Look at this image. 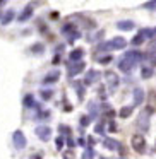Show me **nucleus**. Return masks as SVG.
I'll use <instances>...</instances> for the list:
<instances>
[{"label": "nucleus", "mask_w": 156, "mask_h": 159, "mask_svg": "<svg viewBox=\"0 0 156 159\" xmlns=\"http://www.w3.org/2000/svg\"><path fill=\"white\" fill-rule=\"evenodd\" d=\"M83 57H84V50L76 48V50H72V52H70L69 58H70V62L77 63V62H81V58H83Z\"/></svg>", "instance_id": "9d476101"}, {"label": "nucleus", "mask_w": 156, "mask_h": 159, "mask_svg": "<svg viewBox=\"0 0 156 159\" xmlns=\"http://www.w3.org/2000/svg\"><path fill=\"white\" fill-rule=\"evenodd\" d=\"M24 106L26 108H36V103H35V99H33L31 94H28V96L24 98Z\"/></svg>", "instance_id": "aec40b11"}, {"label": "nucleus", "mask_w": 156, "mask_h": 159, "mask_svg": "<svg viewBox=\"0 0 156 159\" xmlns=\"http://www.w3.org/2000/svg\"><path fill=\"white\" fill-rule=\"evenodd\" d=\"M130 145L134 147L135 152H139V154H142V152L146 151V140H144V137H142L141 134H135L134 137H132Z\"/></svg>", "instance_id": "f257e3e1"}, {"label": "nucleus", "mask_w": 156, "mask_h": 159, "mask_svg": "<svg viewBox=\"0 0 156 159\" xmlns=\"http://www.w3.org/2000/svg\"><path fill=\"white\" fill-rule=\"evenodd\" d=\"M103 145L108 149V151H120V144L113 139H105L103 140Z\"/></svg>", "instance_id": "9b49d317"}, {"label": "nucleus", "mask_w": 156, "mask_h": 159, "mask_svg": "<svg viewBox=\"0 0 156 159\" xmlns=\"http://www.w3.org/2000/svg\"><path fill=\"white\" fill-rule=\"evenodd\" d=\"M14 16H16V12L12 11V9H9V11L4 14V17H2V24H4V26H5V24H9V22H11L12 19H14Z\"/></svg>", "instance_id": "a211bd4d"}, {"label": "nucleus", "mask_w": 156, "mask_h": 159, "mask_svg": "<svg viewBox=\"0 0 156 159\" xmlns=\"http://www.w3.org/2000/svg\"><path fill=\"white\" fill-rule=\"evenodd\" d=\"M156 111V91H149L148 96V106H146V113H154Z\"/></svg>", "instance_id": "20e7f679"}, {"label": "nucleus", "mask_w": 156, "mask_h": 159, "mask_svg": "<svg viewBox=\"0 0 156 159\" xmlns=\"http://www.w3.org/2000/svg\"><path fill=\"white\" fill-rule=\"evenodd\" d=\"M100 62L101 63H108V62H111V57H105V58H101Z\"/></svg>", "instance_id": "72a5a7b5"}, {"label": "nucleus", "mask_w": 156, "mask_h": 159, "mask_svg": "<svg viewBox=\"0 0 156 159\" xmlns=\"http://www.w3.org/2000/svg\"><path fill=\"white\" fill-rule=\"evenodd\" d=\"M64 159H74V151H67L64 154Z\"/></svg>", "instance_id": "2f4dec72"}, {"label": "nucleus", "mask_w": 156, "mask_h": 159, "mask_svg": "<svg viewBox=\"0 0 156 159\" xmlns=\"http://www.w3.org/2000/svg\"><path fill=\"white\" fill-rule=\"evenodd\" d=\"M141 75H142V79H149V77L153 75V69H151V67H142V69H141Z\"/></svg>", "instance_id": "412c9836"}, {"label": "nucleus", "mask_w": 156, "mask_h": 159, "mask_svg": "<svg viewBox=\"0 0 156 159\" xmlns=\"http://www.w3.org/2000/svg\"><path fill=\"white\" fill-rule=\"evenodd\" d=\"M36 135H38L40 140L48 142L50 137H52V128H48V127H38V128H36Z\"/></svg>", "instance_id": "7ed1b4c3"}, {"label": "nucleus", "mask_w": 156, "mask_h": 159, "mask_svg": "<svg viewBox=\"0 0 156 159\" xmlns=\"http://www.w3.org/2000/svg\"><path fill=\"white\" fill-rule=\"evenodd\" d=\"M79 36H81L79 33H72V34H70V38H69V41H70V43H74L77 38H79Z\"/></svg>", "instance_id": "473e14b6"}, {"label": "nucleus", "mask_w": 156, "mask_h": 159, "mask_svg": "<svg viewBox=\"0 0 156 159\" xmlns=\"http://www.w3.org/2000/svg\"><path fill=\"white\" fill-rule=\"evenodd\" d=\"M59 77H60V72L59 70H53V72L46 74V77L43 79V84H53V82L59 80Z\"/></svg>", "instance_id": "f8f14e48"}, {"label": "nucleus", "mask_w": 156, "mask_h": 159, "mask_svg": "<svg viewBox=\"0 0 156 159\" xmlns=\"http://www.w3.org/2000/svg\"><path fill=\"white\" fill-rule=\"evenodd\" d=\"M31 159H41V156H31Z\"/></svg>", "instance_id": "f704fd0d"}, {"label": "nucleus", "mask_w": 156, "mask_h": 159, "mask_svg": "<svg viewBox=\"0 0 156 159\" xmlns=\"http://www.w3.org/2000/svg\"><path fill=\"white\" fill-rule=\"evenodd\" d=\"M142 41H144V38H142V34H141V33H139V34L135 36L134 39H132V45H135V46H137V45H141Z\"/></svg>", "instance_id": "bb28decb"}, {"label": "nucleus", "mask_w": 156, "mask_h": 159, "mask_svg": "<svg viewBox=\"0 0 156 159\" xmlns=\"http://www.w3.org/2000/svg\"><path fill=\"white\" fill-rule=\"evenodd\" d=\"M33 16V5H28V7L24 9V11L19 14V22H24V21H28L29 17Z\"/></svg>", "instance_id": "4468645a"}, {"label": "nucleus", "mask_w": 156, "mask_h": 159, "mask_svg": "<svg viewBox=\"0 0 156 159\" xmlns=\"http://www.w3.org/2000/svg\"><path fill=\"white\" fill-rule=\"evenodd\" d=\"M89 123H91V116L89 115H83L81 116V127H87Z\"/></svg>", "instance_id": "5701e85b"}, {"label": "nucleus", "mask_w": 156, "mask_h": 159, "mask_svg": "<svg viewBox=\"0 0 156 159\" xmlns=\"http://www.w3.org/2000/svg\"><path fill=\"white\" fill-rule=\"evenodd\" d=\"M96 134H105V127H103V123H98V125H96Z\"/></svg>", "instance_id": "7c9ffc66"}, {"label": "nucleus", "mask_w": 156, "mask_h": 159, "mask_svg": "<svg viewBox=\"0 0 156 159\" xmlns=\"http://www.w3.org/2000/svg\"><path fill=\"white\" fill-rule=\"evenodd\" d=\"M142 53L141 52H134V50H130V52H127L125 53V57L124 58H127V60H130V62H134V63H137L139 60H142Z\"/></svg>", "instance_id": "1a4fd4ad"}, {"label": "nucleus", "mask_w": 156, "mask_h": 159, "mask_svg": "<svg viewBox=\"0 0 156 159\" xmlns=\"http://www.w3.org/2000/svg\"><path fill=\"white\" fill-rule=\"evenodd\" d=\"M108 43H110V50H124L125 46H127V41H125L124 38H120V36H118V38H113Z\"/></svg>", "instance_id": "39448f33"}, {"label": "nucleus", "mask_w": 156, "mask_h": 159, "mask_svg": "<svg viewBox=\"0 0 156 159\" xmlns=\"http://www.w3.org/2000/svg\"><path fill=\"white\" fill-rule=\"evenodd\" d=\"M142 99H144V91L142 89H134V106L142 104Z\"/></svg>", "instance_id": "2eb2a0df"}, {"label": "nucleus", "mask_w": 156, "mask_h": 159, "mask_svg": "<svg viewBox=\"0 0 156 159\" xmlns=\"http://www.w3.org/2000/svg\"><path fill=\"white\" fill-rule=\"evenodd\" d=\"M154 36H156V29H154Z\"/></svg>", "instance_id": "e433bc0d"}, {"label": "nucleus", "mask_w": 156, "mask_h": 159, "mask_svg": "<svg viewBox=\"0 0 156 159\" xmlns=\"http://www.w3.org/2000/svg\"><path fill=\"white\" fill-rule=\"evenodd\" d=\"M93 156H94V151L93 149H86V151H84V154H83V159H93Z\"/></svg>", "instance_id": "393cba45"}, {"label": "nucleus", "mask_w": 156, "mask_h": 159, "mask_svg": "<svg viewBox=\"0 0 156 159\" xmlns=\"http://www.w3.org/2000/svg\"><path fill=\"white\" fill-rule=\"evenodd\" d=\"M76 87H77V96H79V99H83L84 98V87L81 86V84H76Z\"/></svg>", "instance_id": "c85d7f7f"}, {"label": "nucleus", "mask_w": 156, "mask_h": 159, "mask_svg": "<svg viewBox=\"0 0 156 159\" xmlns=\"http://www.w3.org/2000/svg\"><path fill=\"white\" fill-rule=\"evenodd\" d=\"M117 28L120 29V31H132V29L135 28V24L132 21H118Z\"/></svg>", "instance_id": "ddd939ff"}, {"label": "nucleus", "mask_w": 156, "mask_h": 159, "mask_svg": "<svg viewBox=\"0 0 156 159\" xmlns=\"http://www.w3.org/2000/svg\"><path fill=\"white\" fill-rule=\"evenodd\" d=\"M137 125H139V128H142V130H148V127H149V121H148V113H144V115L141 113V116H139Z\"/></svg>", "instance_id": "dca6fc26"}, {"label": "nucleus", "mask_w": 156, "mask_h": 159, "mask_svg": "<svg viewBox=\"0 0 156 159\" xmlns=\"http://www.w3.org/2000/svg\"><path fill=\"white\" fill-rule=\"evenodd\" d=\"M100 159H108V157H103V156H101V157H100Z\"/></svg>", "instance_id": "c9c22d12"}, {"label": "nucleus", "mask_w": 156, "mask_h": 159, "mask_svg": "<svg viewBox=\"0 0 156 159\" xmlns=\"http://www.w3.org/2000/svg\"><path fill=\"white\" fill-rule=\"evenodd\" d=\"M117 65H118V69H120L122 72L129 74V72H132V69H134L135 63H134V62H130V60H127V58H122L120 62L117 63Z\"/></svg>", "instance_id": "423d86ee"}, {"label": "nucleus", "mask_w": 156, "mask_h": 159, "mask_svg": "<svg viewBox=\"0 0 156 159\" xmlns=\"http://www.w3.org/2000/svg\"><path fill=\"white\" fill-rule=\"evenodd\" d=\"M12 142H14L16 149H24L28 145V140H26V135L22 134L21 130H16L14 135H12Z\"/></svg>", "instance_id": "f03ea898"}, {"label": "nucleus", "mask_w": 156, "mask_h": 159, "mask_svg": "<svg viewBox=\"0 0 156 159\" xmlns=\"http://www.w3.org/2000/svg\"><path fill=\"white\" fill-rule=\"evenodd\" d=\"M101 77V74L98 72V70H87V74H86V79H84V84L86 86H91L93 82H96L98 79Z\"/></svg>", "instance_id": "0eeeda50"}, {"label": "nucleus", "mask_w": 156, "mask_h": 159, "mask_svg": "<svg viewBox=\"0 0 156 159\" xmlns=\"http://www.w3.org/2000/svg\"><path fill=\"white\" fill-rule=\"evenodd\" d=\"M132 110H134L132 106H124V108L120 110V113H118V115H120V118H129V116L132 115Z\"/></svg>", "instance_id": "6ab92c4d"}, {"label": "nucleus", "mask_w": 156, "mask_h": 159, "mask_svg": "<svg viewBox=\"0 0 156 159\" xmlns=\"http://www.w3.org/2000/svg\"><path fill=\"white\" fill-rule=\"evenodd\" d=\"M31 52L33 53H41L43 52V45H41V43H38V45L31 46Z\"/></svg>", "instance_id": "cd10ccee"}, {"label": "nucleus", "mask_w": 156, "mask_h": 159, "mask_svg": "<svg viewBox=\"0 0 156 159\" xmlns=\"http://www.w3.org/2000/svg\"><path fill=\"white\" fill-rule=\"evenodd\" d=\"M84 70V62H77V63H70L69 65V77H74L77 74H81Z\"/></svg>", "instance_id": "6e6552de"}, {"label": "nucleus", "mask_w": 156, "mask_h": 159, "mask_svg": "<svg viewBox=\"0 0 156 159\" xmlns=\"http://www.w3.org/2000/svg\"><path fill=\"white\" fill-rule=\"evenodd\" d=\"M106 79H108V84H110V89H115V86L118 84V79L113 72H106Z\"/></svg>", "instance_id": "f3484780"}, {"label": "nucleus", "mask_w": 156, "mask_h": 159, "mask_svg": "<svg viewBox=\"0 0 156 159\" xmlns=\"http://www.w3.org/2000/svg\"><path fill=\"white\" fill-rule=\"evenodd\" d=\"M55 144H57V149H59V151H60V149L64 147V139H62V137H59V139H57V140H55Z\"/></svg>", "instance_id": "c756f323"}, {"label": "nucleus", "mask_w": 156, "mask_h": 159, "mask_svg": "<svg viewBox=\"0 0 156 159\" xmlns=\"http://www.w3.org/2000/svg\"><path fill=\"white\" fill-rule=\"evenodd\" d=\"M52 96H53V91H50V89L41 91V98H43V99H50Z\"/></svg>", "instance_id": "a878e982"}, {"label": "nucleus", "mask_w": 156, "mask_h": 159, "mask_svg": "<svg viewBox=\"0 0 156 159\" xmlns=\"http://www.w3.org/2000/svg\"><path fill=\"white\" fill-rule=\"evenodd\" d=\"M142 34V38H153V36H154V29H149V28H146V29H141V31H139Z\"/></svg>", "instance_id": "4be33fe9"}, {"label": "nucleus", "mask_w": 156, "mask_h": 159, "mask_svg": "<svg viewBox=\"0 0 156 159\" xmlns=\"http://www.w3.org/2000/svg\"><path fill=\"white\" fill-rule=\"evenodd\" d=\"M142 9H148V11H156V0H153V2H146V4H142Z\"/></svg>", "instance_id": "b1692460"}]
</instances>
